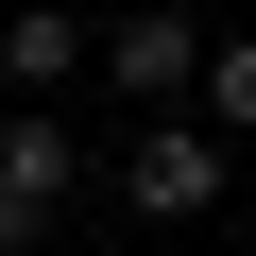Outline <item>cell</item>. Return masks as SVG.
Returning a JSON list of instances; mask_svg holds the SVG:
<instances>
[{
    "instance_id": "cell-1",
    "label": "cell",
    "mask_w": 256,
    "mask_h": 256,
    "mask_svg": "<svg viewBox=\"0 0 256 256\" xmlns=\"http://www.w3.org/2000/svg\"><path fill=\"white\" fill-rule=\"evenodd\" d=\"M86 68L137 102V120H188L205 102V18H171V0H137V18H102L86 34Z\"/></svg>"
},
{
    "instance_id": "cell-2",
    "label": "cell",
    "mask_w": 256,
    "mask_h": 256,
    "mask_svg": "<svg viewBox=\"0 0 256 256\" xmlns=\"http://www.w3.org/2000/svg\"><path fill=\"white\" fill-rule=\"evenodd\" d=\"M68 188H86V154H68V120H52V102H0V256H34Z\"/></svg>"
},
{
    "instance_id": "cell-3",
    "label": "cell",
    "mask_w": 256,
    "mask_h": 256,
    "mask_svg": "<svg viewBox=\"0 0 256 256\" xmlns=\"http://www.w3.org/2000/svg\"><path fill=\"white\" fill-rule=\"evenodd\" d=\"M239 188V154L205 137V120H137V154H120V205H137V222H205Z\"/></svg>"
},
{
    "instance_id": "cell-4",
    "label": "cell",
    "mask_w": 256,
    "mask_h": 256,
    "mask_svg": "<svg viewBox=\"0 0 256 256\" xmlns=\"http://www.w3.org/2000/svg\"><path fill=\"white\" fill-rule=\"evenodd\" d=\"M86 34H102V18H68V0H18V18H0V68H18V102H52V86L86 68Z\"/></svg>"
},
{
    "instance_id": "cell-5",
    "label": "cell",
    "mask_w": 256,
    "mask_h": 256,
    "mask_svg": "<svg viewBox=\"0 0 256 256\" xmlns=\"http://www.w3.org/2000/svg\"><path fill=\"white\" fill-rule=\"evenodd\" d=\"M188 120H205L222 154L256 137V34H205V102H188Z\"/></svg>"
}]
</instances>
